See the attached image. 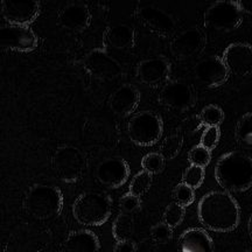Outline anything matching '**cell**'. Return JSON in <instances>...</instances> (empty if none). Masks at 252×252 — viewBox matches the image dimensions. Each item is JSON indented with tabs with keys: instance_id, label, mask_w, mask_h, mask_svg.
<instances>
[{
	"instance_id": "6da1fadb",
	"label": "cell",
	"mask_w": 252,
	"mask_h": 252,
	"mask_svg": "<svg viewBox=\"0 0 252 252\" xmlns=\"http://www.w3.org/2000/svg\"><path fill=\"white\" fill-rule=\"evenodd\" d=\"M197 216L204 228L216 232L235 230L241 220L237 201L226 191H210L198 202Z\"/></svg>"
},
{
	"instance_id": "7a4b0ae2",
	"label": "cell",
	"mask_w": 252,
	"mask_h": 252,
	"mask_svg": "<svg viewBox=\"0 0 252 252\" xmlns=\"http://www.w3.org/2000/svg\"><path fill=\"white\" fill-rule=\"evenodd\" d=\"M215 179L226 193H242L252 187V158L229 152L217 160Z\"/></svg>"
},
{
	"instance_id": "3957f363",
	"label": "cell",
	"mask_w": 252,
	"mask_h": 252,
	"mask_svg": "<svg viewBox=\"0 0 252 252\" xmlns=\"http://www.w3.org/2000/svg\"><path fill=\"white\" fill-rule=\"evenodd\" d=\"M24 206L34 219L40 220L55 219L63 208V195L55 186L37 184L27 191Z\"/></svg>"
},
{
	"instance_id": "277c9868",
	"label": "cell",
	"mask_w": 252,
	"mask_h": 252,
	"mask_svg": "<svg viewBox=\"0 0 252 252\" xmlns=\"http://www.w3.org/2000/svg\"><path fill=\"white\" fill-rule=\"evenodd\" d=\"M112 201L110 196L98 191H86L76 198L72 215L82 225L99 226L110 219Z\"/></svg>"
},
{
	"instance_id": "5b68a950",
	"label": "cell",
	"mask_w": 252,
	"mask_h": 252,
	"mask_svg": "<svg viewBox=\"0 0 252 252\" xmlns=\"http://www.w3.org/2000/svg\"><path fill=\"white\" fill-rule=\"evenodd\" d=\"M163 123L159 115L152 111H141L130 119L127 133L131 141L138 146L149 147L160 140Z\"/></svg>"
},
{
	"instance_id": "8992f818",
	"label": "cell",
	"mask_w": 252,
	"mask_h": 252,
	"mask_svg": "<svg viewBox=\"0 0 252 252\" xmlns=\"http://www.w3.org/2000/svg\"><path fill=\"white\" fill-rule=\"evenodd\" d=\"M87 167V160L77 147L63 145L53 156V169L60 180L74 184L81 179Z\"/></svg>"
},
{
	"instance_id": "52a82bcc",
	"label": "cell",
	"mask_w": 252,
	"mask_h": 252,
	"mask_svg": "<svg viewBox=\"0 0 252 252\" xmlns=\"http://www.w3.org/2000/svg\"><path fill=\"white\" fill-rule=\"evenodd\" d=\"M242 21L243 13L239 9L237 1L232 0H219L204 13V23L208 27L224 33L237 30Z\"/></svg>"
},
{
	"instance_id": "ba28073f",
	"label": "cell",
	"mask_w": 252,
	"mask_h": 252,
	"mask_svg": "<svg viewBox=\"0 0 252 252\" xmlns=\"http://www.w3.org/2000/svg\"><path fill=\"white\" fill-rule=\"evenodd\" d=\"M39 39L34 31L28 26L5 25L0 27V48L31 53L37 48Z\"/></svg>"
},
{
	"instance_id": "9c48e42d",
	"label": "cell",
	"mask_w": 252,
	"mask_h": 252,
	"mask_svg": "<svg viewBox=\"0 0 252 252\" xmlns=\"http://www.w3.org/2000/svg\"><path fill=\"white\" fill-rule=\"evenodd\" d=\"M83 67L91 76L103 81L115 80L123 75L122 65L102 49L91 50L83 60Z\"/></svg>"
},
{
	"instance_id": "30bf717a",
	"label": "cell",
	"mask_w": 252,
	"mask_h": 252,
	"mask_svg": "<svg viewBox=\"0 0 252 252\" xmlns=\"http://www.w3.org/2000/svg\"><path fill=\"white\" fill-rule=\"evenodd\" d=\"M160 103L175 111H186L195 104L196 96L191 86L182 81L166 83L159 94Z\"/></svg>"
},
{
	"instance_id": "8fae6325",
	"label": "cell",
	"mask_w": 252,
	"mask_h": 252,
	"mask_svg": "<svg viewBox=\"0 0 252 252\" xmlns=\"http://www.w3.org/2000/svg\"><path fill=\"white\" fill-rule=\"evenodd\" d=\"M229 70L219 56H208L201 60L194 67V76L209 89H215L225 83L229 78Z\"/></svg>"
},
{
	"instance_id": "7c38bea8",
	"label": "cell",
	"mask_w": 252,
	"mask_h": 252,
	"mask_svg": "<svg viewBox=\"0 0 252 252\" xmlns=\"http://www.w3.org/2000/svg\"><path fill=\"white\" fill-rule=\"evenodd\" d=\"M137 19L150 32L162 37L171 36L176 28L175 20L172 15L153 5L138 8Z\"/></svg>"
},
{
	"instance_id": "4fadbf2b",
	"label": "cell",
	"mask_w": 252,
	"mask_h": 252,
	"mask_svg": "<svg viewBox=\"0 0 252 252\" xmlns=\"http://www.w3.org/2000/svg\"><path fill=\"white\" fill-rule=\"evenodd\" d=\"M40 9L41 6L37 0H4L1 2V14L8 25L28 26L39 17Z\"/></svg>"
},
{
	"instance_id": "5bb4252c",
	"label": "cell",
	"mask_w": 252,
	"mask_h": 252,
	"mask_svg": "<svg viewBox=\"0 0 252 252\" xmlns=\"http://www.w3.org/2000/svg\"><path fill=\"white\" fill-rule=\"evenodd\" d=\"M207 39L203 31L198 27H191L182 31L171 42V52L176 58H193L203 52Z\"/></svg>"
},
{
	"instance_id": "9a60e30c",
	"label": "cell",
	"mask_w": 252,
	"mask_h": 252,
	"mask_svg": "<svg viewBox=\"0 0 252 252\" xmlns=\"http://www.w3.org/2000/svg\"><path fill=\"white\" fill-rule=\"evenodd\" d=\"M222 60L231 74L237 76L252 74V46L249 43H231L223 52Z\"/></svg>"
},
{
	"instance_id": "2e32d148",
	"label": "cell",
	"mask_w": 252,
	"mask_h": 252,
	"mask_svg": "<svg viewBox=\"0 0 252 252\" xmlns=\"http://www.w3.org/2000/svg\"><path fill=\"white\" fill-rule=\"evenodd\" d=\"M130 176L128 163L122 158H109L97 166L96 178L108 188H119Z\"/></svg>"
},
{
	"instance_id": "e0dca14e",
	"label": "cell",
	"mask_w": 252,
	"mask_h": 252,
	"mask_svg": "<svg viewBox=\"0 0 252 252\" xmlns=\"http://www.w3.org/2000/svg\"><path fill=\"white\" fill-rule=\"evenodd\" d=\"M171 63L166 58L156 56L141 61L137 67V77L149 87H159L168 80Z\"/></svg>"
},
{
	"instance_id": "ac0fdd59",
	"label": "cell",
	"mask_w": 252,
	"mask_h": 252,
	"mask_svg": "<svg viewBox=\"0 0 252 252\" xmlns=\"http://www.w3.org/2000/svg\"><path fill=\"white\" fill-rule=\"evenodd\" d=\"M140 103V93L132 84H123L110 98V108L121 117L130 116Z\"/></svg>"
},
{
	"instance_id": "d6986e66",
	"label": "cell",
	"mask_w": 252,
	"mask_h": 252,
	"mask_svg": "<svg viewBox=\"0 0 252 252\" xmlns=\"http://www.w3.org/2000/svg\"><path fill=\"white\" fill-rule=\"evenodd\" d=\"M91 14L84 4H69L60 12L58 23L61 27L72 32H82L89 27Z\"/></svg>"
},
{
	"instance_id": "ffe728a7",
	"label": "cell",
	"mask_w": 252,
	"mask_h": 252,
	"mask_svg": "<svg viewBox=\"0 0 252 252\" xmlns=\"http://www.w3.org/2000/svg\"><path fill=\"white\" fill-rule=\"evenodd\" d=\"M100 243L96 235L90 230H77L63 242L61 252H99Z\"/></svg>"
},
{
	"instance_id": "44dd1931",
	"label": "cell",
	"mask_w": 252,
	"mask_h": 252,
	"mask_svg": "<svg viewBox=\"0 0 252 252\" xmlns=\"http://www.w3.org/2000/svg\"><path fill=\"white\" fill-rule=\"evenodd\" d=\"M181 252H214V243L203 229L190 228L179 238Z\"/></svg>"
},
{
	"instance_id": "7402d4cb",
	"label": "cell",
	"mask_w": 252,
	"mask_h": 252,
	"mask_svg": "<svg viewBox=\"0 0 252 252\" xmlns=\"http://www.w3.org/2000/svg\"><path fill=\"white\" fill-rule=\"evenodd\" d=\"M106 40L116 49L131 48L135 41L134 30L125 24L115 25L106 32Z\"/></svg>"
},
{
	"instance_id": "603a6c76",
	"label": "cell",
	"mask_w": 252,
	"mask_h": 252,
	"mask_svg": "<svg viewBox=\"0 0 252 252\" xmlns=\"http://www.w3.org/2000/svg\"><path fill=\"white\" fill-rule=\"evenodd\" d=\"M134 234V220L132 215L128 214H119L116 217L112 224V235L113 238L117 242L128 241Z\"/></svg>"
},
{
	"instance_id": "cb8c5ba5",
	"label": "cell",
	"mask_w": 252,
	"mask_h": 252,
	"mask_svg": "<svg viewBox=\"0 0 252 252\" xmlns=\"http://www.w3.org/2000/svg\"><path fill=\"white\" fill-rule=\"evenodd\" d=\"M235 135L242 147L252 150V112L242 116L236 125Z\"/></svg>"
},
{
	"instance_id": "d4e9b609",
	"label": "cell",
	"mask_w": 252,
	"mask_h": 252,
	"mask_svg": "<svg viewBox=\"0 0 252 252\" xmlns=\"http://www.w3.org/2000/svg\"><path fill=\"white\" fill-rule=\"evenodd\" d=\"M184 145V138L180 133H173L166 138L160 145L159 154H161L165 160H171L180 153Z\"/></svg>"
},
{
	"instance_id": "484cf974",
	"label": "cell",
	"mask_w": 252,
	"mask_h": 252,
	"mask_svg": "<svg viewBox=\"0 0 252 252\" xmlns=\"http://www.w3.org/2000/svg\"><path fill=\"white\" fill-rule=\"evenodd\" d=\"M197 117L201 125L207 126V127H209V126H217L219 127L223 121H224V112H223V110L220 106L210 104V105H207L206 108H203Z\"/></svg>"
},
{
	"instance_id": "4316f807",
	"label": "cell",
	"mask_w": 252,
	"mask_h": 252,
	"mask_svg": "<svg viewBox=\"0 0 252 252\" xmlns=\"http://www.w3.org/2000/svg\"><path fill=\"white\" fill-rule=\"evenodd\" d=\"M151 186H152V175L147 172L141 171L137 173L132 179L130 187H128V193L140 197L150 190Z\"/></svg>"
},
{
	"instance_id": "83f0119b",
	"label": "cell",
	"mask_w": 252,
	"mask_h": 252,
	"mask_svg": "<svg viewBox=\"0 0 252 252\" xmlns=\"http://www.w3.org/2000/svg\"><path fill=\"white\" fill-rule=\"evenodd\" d=\"M186 210L184 207L179 206L178 203L173 202L169 203L166 207L165 212L162 215V223H165L166 225H168L169 228L174 229L176 226H179L182 223V220L185 219Z\"/></svg>"
},
{
	"instance_id": "f1b7e54d",
	"label": "cell",
	"mask_w": 252,
	"mask_h": 252,
	"mask_svg": "<svg viewBox=\"0 0 252 252\" xmlns=\"http://www.w3.org/2000/svg\"><path fill=\"white\" fill-rule=\"evenodd\" d=\"M141 167H143V171L147 172L151 175L159 174L165 168V159L161 154L157 152L149 153L141 159Z\"/></svg>"
},
{
	"instance_id": "f546056e",
	"label": "cell",
	"mask_w": 252,
	"mask_h": 252,
	"mask_svg": "<svg viewBox=\"0 0 252 252\" xmlns=\"http://www.w3.org/2000/svg\"><path fill=\"white\" fill-rule=\"evenodd\" d=\"M204 176H206L204 168L190 165L182 175V184L188 186L191 189H197L203 184Z\"/></svg>"
},
{
	"instance_id": "4dcf8cb0",
	"label": "cell",
	"mask_w": 252,
	"mask_h": 252,
	"mask_svg": "<svg viewBox=\"0 0 252 252\" xmlns=\"http://www.w3.org/2000/svg\"><path fill=\"white\" fill-rule=\"evenodd\" d=\"M188 161L191 166H197L204 168L212 161V152L204 149L201 145H196L188 153Z\"/></svg>"
},
{
	"instance_id": "1f68e13d",
	"label": "cell",
	"mask_w": 252,
	"mask_h": 252,
	"mask_svg": "<svg viewBox=\"0 0 252 252\" xmlns=\"http://www.w3.org/2000/svg\"><path fill=\"white\" fill-rule=\"evenodd\" d=\"M173 200L175 203H178L181 207H188L194 202L195 194L194 189H191L185 184H179L173 189Z\"/></svg>"
},
{
	"instance_id": "d6a6232c",
	"label": "cell",
	"mask_w": 252,
	"mask_h": 252,
	"mask_svg": "<svg viewBox=\"0 0 252 252\" xmlns=\"http://www.w3.org/2000/svg\"><path fill=\"white\" fill-rule=\"evenodd\" d=\"M150 234L152 241L156 242L157 244H166L172 241L173 229L169 228L168 225H166L165 223L160 222L151 228Z\"/></svg>"
},
{
	"instance_id": "836d02e7",
	"label": "cell",
	"mask_w": 252,
	"mask_h": 252,
	"mask_svg": "<svg viewBox=\"0 0 252 252\" xmlns=\"http://www.w3.org/2000/svg\"><path fill=\"white\" fill-rule=\"evenodd\" d=\"M220 138V127L217 126H209V127H206V130L203 131L202 135H201L200 145L203 146L204 149L208 151H212L216 149L217 144H219Z\"/></svg>"
},
{
	"instance_id": "e575fe53",
	"label": "cell",
	"mask_w": 252,
	"mask_h": 252,
	"mask_svg": "<svg viewBox=\"0 0 252 252\" xmlns=\"http://www.w3.org/2000/svg\"><path fill=\"white\" fill-rule=\"evenodd\" d=\"M119 207H121L122 213L128 214V215H132V214L138 212L141 207V201L140 197L134 196L132 194H125L124 196L121 198L119 201Z\"/></svg>"
},
{
	"instance_id": "d590c367",
	"label": "cell",
	"mask_w": 252,
	"mask_h": 252,
	"mask_svg": "<svg viewBox=\"0 0 252 252\" xmlns=\"http://www.w3.org/2000/svg\"><path fill=\"white\" fill-rule=\"evenodd\" d=\"M113 252H139L138 251L137 244L133 241L128 239V241L117 242L113 248Z\"/></svg>"
},
{
	"instance_id": "8d00e7d4",
	"label": "cell",
	"mask_w": 252,
	"mask_h": 252,
	"mask_svg": "<svg viewBox=\"0 0 252 252\" xmlns=\"http://www.w3.org/2000/svg\"><path fill=\"white\" fill-rule=\"evenodd\" d=\"M237 4L242 13L252 15V0H239Z\"/></svg>"
},
{
	"instance_id": "74e56055",
	"label": "cell",
	"mask_w": 252,
	"mask_h": 252,
	"mask_svg": "<svg viewBox=\"0 0 252 252\" xmlns=\"http://www.w3.org/2000/svg\"><path fill=\"white\" fill-rule=\"evenodd\" d=\"M248 229H249V234H250L251 238H252V214H251V216H250V220H249Z\"/></svg>"
},
{
	"instance_id": "f35d334b",
	"label": "cell",
	"mask_w": 252,
	"mask_h": 252,
	"mask_svg": "<svg viewBox=\"0 0 252 252\" xmlns=\"http://www.w3.org/2000/svg\"><path fill=\"white\" fill-rule=\"evenodd\" d=\"M245 252H252V250H249V251H245Z\"/></svg>"
}]
</instances>
